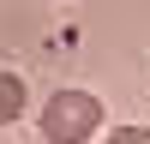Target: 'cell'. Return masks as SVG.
Returning a JSON list of instances; mask_svg holds the SVG:
<instances>
[{
    "label": "cell",
    "instance_id": "6da1fadb",
    "mask_svg": "<svg viewBox=\"0 0 150 144\" xmlns=\"http://www.w3.org/2000/svg\"><path fill=\"white\" fill-rule=\"evenodd\" d=\"M102 96H90V90H54L42 102V138L48 144H84V138H96L102 132Z\"/></svg>",
    "mask_w": 150,
    "mask_h": 144
},
{
    "label": "cell",
    "instance_id": "3957f363",
    "mask_svg": "<svg viewBox=\"0 0 150 144\" xmlns=\"http://www.w3.org/2000/svg\"><path fill=\"white\" fill-rule=\"evenodd\" d=\"M108 144H150V132L144 126H120V132H108Z\"/></svg>",
    "mask_w": 150,
    "mask_h": 144
},
{
    "label": "cell",
    "instance_id": "7a4b0ae2",
    "mask_svg": "<svg viewBox=\"0 0 150 144\" xmlns=\"http://www.w3.org/2000/svg\"><path fill=\"white\" fill-rule=\"evenodd\" d=\"M24 102H30L24 78H18V72H0V126H12V120L24 114Z\"/></svg>",
    "mask_w": 150,
    "mask_h": 144
}]
</instances>
